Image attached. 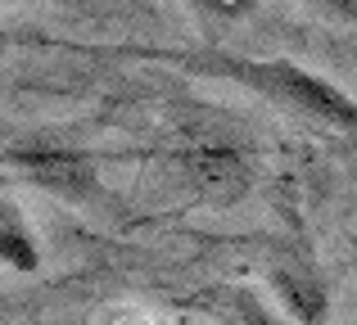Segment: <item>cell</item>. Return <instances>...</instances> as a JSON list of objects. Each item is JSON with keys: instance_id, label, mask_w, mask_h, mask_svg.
I'll use <instances>...</instances> for the list:
<instances>
[{"instance_id": "cell-1", "label": "cell", "mask_w": 357, "mask_h": 325, "mask_svg": "<svg viewBox=\"0 0 357 325\" xmlns=\"http://www.w3.org/2000/svg\"><path fill=\"white\" fill-rule=\"evenodd\" d=\"M185 63L204 77H222L231 86L249 90V95L267 100V104L312 118V122L331 127L340 136H357V100L340 81L321 77V72L303 68L294 59H253V54L204 50V54H185Z\"/></svg>"}, {"instance_id": "cell-2", "label": "cell", "mask_w": 357, "mask_h": 325, "mask_svg": "<svg viewBox=\"0 0 357 325\" xmlns=\"http://www.w3.org/2000/svg\"><path fill=\"white\" fill-rule=\"evenodd\" d=\"M267 290L276 294V308L294 325H326L331 321V285L307 262H276L267 271Z\"/></svg>"}, {"instance_id": "cell-3", "label": "cell", "mask_w": 357, "mask_h": 325, "mask_svg": "<svg viewBox=\"0 0 357 325\" xmlns=\"http://www.w3.org/2000/svg\"><path fill=\"white\" fill-rule=\"evenodd\" d=\"M199 308L218 325H294L253 285H213V290L199 294Z\"/></svg>"}, {"instance_id": "cell-4", "label": "cell", "mask_w": 357, "mask_h": 325, "mask_svg": "<svg viewBox=\"0 0 357 325\" xmlns=\"http://www.w3.org/2000/svg\"><path fill=\"white\" fill-rule=\"evenodd\" d=\"M9 163H23V172L32 176L36 185H45V190H59V194H77L82 181H91V163L82 159L77 150H54V145H45V150H9L5 154Z\"/></svg>"}, {"instance_id": "cell-5", "label": "cell", "mask_w": 357, "mask_h": 325, "mask_svg": "<svg viewBox=\"0 0 357 325\" xmlns=\"http://www.w3.org/2000/svg\"><path fill=\"white\" fill-rule=\"evenodd\" d=\"M0 257H5V267H14L18 276L41 271V239H36L32 221L18 212L14 199L0 203Z\"/></svg>"}, {"instance_id": "cell-6", "label": "cell", "mask_w": 357, "mask_h": 325, "mask_svg": "<svg viewBox=\"0 0 357 325\" xmlns=\"http://www.w3.org/2000/svg\"><path fill=\"white\" fill-rule=\"evenodd\" d=\"M253 5H195L199 18H244Z\"/></svg>"}, {"instance_id": "cell-7", "label": "cell", "mask_w": 357, "mask_h": 325, "mask_svg": "<svg viewBox=\"0 0 357 325\" xmlns=\"http://www.w3.org/2000/svg\"><path fill=\"white\" fill-rule=\"evenodd\" d=\"M100 325H149L145 312H136V308H118V312H105V321Z\"/></svg>"}]
</instances>
